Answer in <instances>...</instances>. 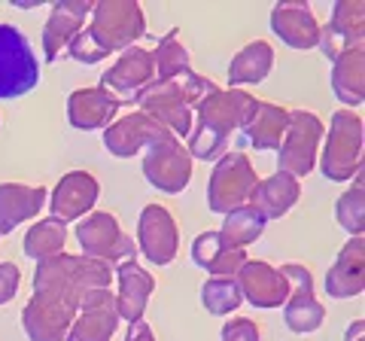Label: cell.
<instances>
[{
	"mask_svg": "<svg viewBox=\"0 0 365 341\" xmlns=\"http://www.w3.org/2000/svg\"><path fill=\"white\" fill-rule=\"evenodd\" d=\"M259 183L253 165H250L247 153L228 150L222 158H216V168L207 183V208L213 213H232L237 208L250 204V195Z\"/></svg>",
	"mask_w": 365,
	"mask_h": 341,
	"instance_id": "8992f818",
	"label": "cell"
},
{
	"mask_svg": "<svg viewBox=\"0 0 365 341\" xmlns=\"http://www.w3.org/2000/svg\"><path fill=\"white\" fill-rule=\"evenodd\" d=\"M335 220L341 223L350 238H362L365 229V189H362V177L353 180V189H347L344 195L335 204Z\"/></svg>",
	"mask_w": 365,
	"mask_h": 341,
	"instance_id": "836d02e7",
	"label": "cell"
},
{
	"mask_svg": "<svg viewBox=\"0 0 365 341\" xmlns=\"http://www.w3.org/2000/svg\"><path fill=\"white\" fill-rule=\"evenodd\" d=\"M155 83V67L150 49L131 46L119 55V61L101 76V88H107L113 98H119V104H134L146 92V86Z\"/></svg>",
	"mask_w": 365,
	"mask_h": 341,
	"instance_id": "7c38bea8",
	"label": "cell"
},
{
	"mask_svg": "<svg viewBox=\"0 0 365 341\" xmlns=\"http://www.w3.org/2000/svg\"><path fill=\"white\" fill-rule=\"evenodd\" d=\"M235 280H237V290H241L244 302H250L253 308H262V311L280 308L289 295V283L280 275V268L262 263V259H247L241 271L235 275Z\"/></svg>",
	"mask_w": 365,
	"mask_h": 341,
	"instance_id": "2e32d148",
	"label": "cell"
},
{
	"mask_svg": "<svg viewBox=\"0 0 365 341\" xmlns=\"http://www.w3.org/2000/svg\"><path fill=\"white\" fill-rule=\"evenodd\" d=\"M86 34L110 58V52L137 46V40L146 34V16L140 4H131V0H98L91 6V25Z\"/></svg>",
	"mask_w": 365,
	"mask_h": 341,
	"instance_id": "277c9868",
	"label": "cell"
},
{
	"mask_svg": "<svg viewBox=\"0 0 365 341\" xmlns=\"http://www.w3.org/2000/svg\"><path fill=\"white\" fill-rule=\"evenodd\" d=\"M256 98L244 92V88H216L195 107V122L189 131L186 153L192 162H213L228 153V141L237 128H244V122L253 110Z\"/></svg>",
	"mask_w": 365,
	"mask_h": 341,
	"instance_id": "7a4b0ae2",
	"label": "cell"
},
{
	"mask_svg": "<svg viewBox=\"0 0 365 341\" xmlns=\"http://www.w3.org/2000/svg\"><path fill=\"white\" fill-rule=\"evenodd\" d=\"M323 156H319V168H323L326 180L332 183H347L362 174V141L365 128L362 119L353 110H335L329 119V134Z\"/></svg>",
	"mask_w": 365,
	"mask_h": 341,
	"instance_id": "3957f363",
	"label": "cell"
},
{
	"mask_svg": "<svg viewBox=\"0 0 365 341\" xmlns=\"http://www.w3.org/2000/svg\"><path fill=\"white\" fill-rule=\"evenodd\" d=\"M174 138L168 128H162L158 122H153L146 113H128L116 122H110L104 128V146L110 150V156L116 158H131L140 150H150L153 143Z\"/></svg>",
	"mask_w": 365,
	"mask_h": 341,
	"instance_id": "9a60e30c",
	"label": "cell"
},
{
	"mask_svg": "<svg viewBox=\"0 0 365 341\" xmlns=\"http://www.w3.org/2000/svg\"><path fill=\"white\" fill-rule=\"evenodd\" d=\"M323 119L311 110H289V125L287 134L277 146V170L289 177H304L311 174L317 165V153H319V141H323Z\"/></svg>",
	"mask_w": 365,
	"mask_h": 341,
	"instance_id": "52a82bcc",
	"label": "cell"
},
{
	"mask_svg": "<svg viewBox=\"0 0 365 341\" xmlns=\"http://www.w3.org/2000/svg\"><path fill=\"white\" fill-rule=\"evenodd\" d=\"M113 275H116V280H119V292H116V314H119V320H128V323L143 320L146 302H150V295L155 290V278L146 268L137 265V259L119 263Z\"/></svg>",
	"mask_w": 365,
	"mask_h": 341,
	"instance_id": "ffe728a7",
	"label": "cell"
},
{
	"mask_svg": "<svg viewBox=\"0 0 365 341\" xmlns=\"http://www.w3.org/2000/svg\"><path fill=\"white\" fill-rule=\"evenodd\" d=\"M137 104H140V113H146L153 122L168 128L177 141L189 138L192 122H195V110H192L189 95L182 88V73L174 79H155L153 86H146V92L140 95Z\"/></svg>",
	"mask_w": 365,
	"mask_h": 341,
	"instance_id": "9c48e42d",
	"label": "cell"
},
{
	"mask_svg": "<svg viewBox=\"0 0 365 341\" xmlns=\"http://www.w3.org/2000/svg\"><path fill=\"white\" fill-rule=\"evenodd\" d=\"M271 67H274L271 43L253 40L235 55L232 64H228V83H232V88H237V86H259L262 79H268Z\"/></svg>",
	"mask_w": 365,
	"mask_h": 341,
	"instance_id": "f1b7e54d",
	"label": "cell"
},
{
	"mask_svg": "<svg viewBox=\"0 0 365 341\" xmlns=\"http://www.w3.org/2000/svg\"><path fill=\"white\" fill-rule=\"evenodd\" d=\"M201 305L216 317H225L244 305V295L237 290L235 278H207L201 287Z\"/></svg>",
	"mask_w": 365,
	"mask_h": 341,
	"instance_id": "d6a6232c",
	"label": "cell"
},
{
	"mask_svg": "<svg viewBox=\"0 0 365 341\" xmlns=\"http://www.w3.org/2000/svg\"><path fill=\"white\" fill-rule=\"evenodd\" d=\"M332 92L347 107H359L365 101V49L362 46L344 49L332 61Z\"/></svg>",
	"mask_w": 365,
	"mask_h": 341,
	"instance_id": "83f0119b",
	"label": "cell"
},
{
	"mask_svg": "<svg viewBox=\"0 0 365 341\" xmlns=\"http://www.w3.org/2000/svg\"><path fill=\"white\" fill-rule=\"evenodd\" d=\"M280 275L289 283V295L283 302V320H287V326L299 335L317 332L326 320V305L314 295L311 271L299 263H289V265H280Z\"/></svg>",
	"mask_w": 365,
	"mask_h": 341,
	"instance_id": "30bf717a",
	"label": "cell"
},
{
	"mask_svg": "<svg viewBox=\"0 0 365 341\" xmlns=\"http://www.w3.org/2000/svg\"><path fill=\"white\" fill-rule=\"evenodd\" d=\"M143 174L150 180V186H155L158 192L177 195L192 180V156L177 138L158 141L143 156Z\"/></svg>",
	"mask_w": 365,
	"mask_h": 341,
	"instance_id": "8fae6325",
	"label": "cell"
},
{
	"mask_svg": "<svg viewBox=\"0 0 365 341\" xmlns=\"http://www.w3.org/2000/svg\"><path fill=\"white\" fill-rule=\"evenodd\" d=\"M119 98H113L107 88L91 86V88H76L67 98V119L73 128L79 131H95V128H107L119 113Z\"/></svg>",
	"mask_w": 365,
	"mask_h": 341,
	"instance_id": "44dd1931",
	"label": "cell"
},
{
	"mask_svg": "<svg viewBox=\"0 0 365 341\" xmlns=\"http://www.w3.org/2000/svg\"><path fill=\"white\" fill-rule=\"evenodd\" d=\"M21 283V271L16 263H0V305L13 302V295L19 292Z\"/></svg>",
	"mask_w": 365,
	"mask_h": 341,
	"instance_id": "d590c367",
	"label": "cell"
},
{
	"mask_svg": "<svg viewBox=\"0 0 365 341\" xmlns=\"http://www.w3.org/2000/svg\"><path fill=\"white\" fill-rule=\"evenodd\" d=\"M40 83V61L31 40L16 25L0 21V101L28 95Z\"/></svg>",
	"mask_w": 365,
	"mask_h": 341,
	"instance_id": "5b68a950",
	"label": "cell"
},
{
	"mask_svg": "<svg viewBox=\"0 0 365 341\" xmlns=\"http://www.w3.org/2000/svg\"><path fill=\"white\" fill-rule=\"evenodd\" d=\"M287 125H289V110L268 104V101H256L241 131L256 150H277L283 134H287Z\"/></svg>",
	"mask_w": 365,
	"mask_h": 341,
	"instance_id": "4316f807",
	"label": "cell"
},
{
	"mask_svg": "<svg viewBox=\"0 0 365 341\" xmlns=\"http://www.w3.org/2000/svg\"><path fill=\"white\" fill-rule=\"evenodd\" d=\"M153 55V67H155V79H174L180 73L192 71L189 64V49L180 43V31L170 28L162 40H158V46L150 52Z\"/></svg>",
	"mask_w": 365,
	"mask_h": 341,
	"instance_id": "1f68e13d",
	"label": "cell"
},
{
	"mask_svg": "<svg viewBox=\"0 0 365 341\" xmlns=\"http://www.w3.org/2000/svg\"><path fill=\"white\" fill-rule=\"evenodd\" d=\"M119 329L116 295L107 290H88L79 299V314L64 341H110Z\"/></svg>",
	"mask_w": 365,
	"mask_h": 341,
	"instance_id": "5bb4252c",
	"label": "cell"
},
{
	"mask_svg": "<svg viewBox=\"0 0 365 341\" xmlns=\"http://www.w3.org/2000/svg\"><path fill=\"white\" fill-rule=\"evenodd\" d=\"M76 241L83 247L86 259L107 263V265L128 263L137 253L134 241L122 232L119 220L110 210H95L88 217H83V223H76Z\"/></svg>",
	"mask_w": 365,
	"mask_h": 341,
	"instance_id": "ba28073f",
	"label": "cell"
},
{
	"mask_svg": "<svg viewBox=\"0 0 365 341\" xmlns=\"http://www.w3.org/2000/svg\"><path fill=\"white\" fill-rule=\"evenodd\" d=\"M64 244H67L64 223L46 217V220H37L28 229V235H25V256L34 259V263H43V259H49V256L64 253Z\"/></svg>",
	"mask_w": 365,
	"mask_h": 341,
	"instance_id": "4dcf8cb0",
	"label": "cell"
},
{
	"mask_svg": "<svg viewBox=\"0 0 365 341\" xmlns=\"http://www.w3.org/2000/svg\"><path fill=\"white\" fill-rule=\"evenodd\" d=\"M302 198V183L289 174L277 170L268 180H259L253 195H250V208H256L265 220H280L283 213H289Z\"/></svg>",
	"mask_w": 365,
	"mask_h": 341,
	"instance_id": "484cf974",
	"label": "cell"
},
{
	"mask_svg": "<svg viewBox=\"0 0 365 341\" xmlns=\"http://www.w3.org/2000/svg\"><path fill=\"white\" fill-rule=\"evenodd\" d=\"M347 341H362V320H356L347 329Z\"/></svg>",
	"mask_w": 365,
	"mask_h": 341,
	"instance_id": "74e56055",
	"label": "cell"
},
{
	"mask_svg": "<svg viewBox=\"0 0 365 341\" xmlns=\"http://www.w3.org/2000/svg\"><path fill=\"white\" fill-rule=\"evenodd\" d=\"M271 31L292 49H314L319 43V21L307 4H277L271 9Z\"/></svg>",
	"mask_w": 365,
	"mask_h": 341,
	"instance_id": "7402d4cb",
	"label": "cell"
},
{
	"mask_svg": "<svg viewBox=\"0 0 365 341\" xmlns=\"http://www.w3.org/2000/svg\"><path fill=\"white\" fill-rule=\"evenodd\" d=\"M113 265L86 256L58 253L37 263L34 299L21 311V326L31 341H64L79 314V299L88 290H107Z\"/></svg>",
	"mask_w": 365,
	"mask_h": 341,
	"instance_id": "6da1fadb",
	"label": "cell"
},
{
	"mask_svg": "<svg viewBox=\"0 0 365 341\" xmlns=\"http://www.w3.org/2000/svg\"><path fill=\"white\" fill-rule=\"evenodd\" d=\"M125 341H155V335H153L150 323L137 320V323H131V326H128V335H125Z\"/></svg>",
	"mask_w": 365,
	"mask_h": 341,
	"instance_id": "8d00e7d4",
	"label": "cell"
},
{
	"mask_svg": "<svg viewBox=\"0 0 365 341\" xmlns=\"http://www.w3.org/2000/svg\"><path fill=\"white\" fill-rule=\"evenodd\" d=\"M222 341H262V332L253 320L247 317H235L222 326Z\"/></svg>",
	"mask_w": 365,
	"mask_h": 341,
	"instance_id": "e575fe53",
	"label": "cell"
},
{
	"mask_svg": "<svg viewBox=\"0 0 365 341\" xmlns=\"http://www.w3.org/2000/svg\"><path fill=\"white\" fill-rule=\"evenodd\" d=\"M49 192L43 186L25 183H0V235H13L16 225L37 220Z\"/></svg>",
	"mask_w": 365,
	"mask_h": 341,
	"instance_id": "cb8c5ba5",
	"label": "cell"
},
{
	"mask_svg": "<svg viewBox=\"0 0 365 341\" xmlns=\"http://www.w3.org/2000/svg\"><path fill=\"white\" fill-rule=\"evenodd\" d=\"M192 263L207 271L210 278H235L247 263V253L237 247H228L220 232H201L192 241Z\"/></svg>",
	"mask_w": 365,
	"mask_h": 341,
	"instance_id": "d4e9b609",
	"label": "cell"
},
{
	"mask_svg": "<svg viewBox=\"0 0 365 341\" xmlns=\"http://www.w3.org/2000/svg\"><path fill=\"white\" fill-rule=\"evenodd\" d=\"M98 195H101V186L88 170H71V174H64L58 180V186L52 189V198H49L52 220L73 223V220L88 217Z\"/></svg>",
	"mask_w": 365,
	"mask_h": 341,
	"instance_id": "ac0fdd59",
	"label": "cell"
},
{
	"mask_svg": "<svg viewBox=\"0 0 365 341\" xmlns=\"http://www.w3.org/2000/svg\"><path fill=\"white\" fill-rule=\"evenodd\" d=\"M91 6L95 4H88V0H58V4H52V13L43 28L46 61H55L58 55L67 52V46H71L79 28H83V21L91 16Z\"/></svg>",
	"mask_w": 365,
	"mask_h": 341,
	"instance_id": "d6986e66",
	"label": "cell"
},
{
	"mask_svg": "<svg viewBox=\"0 0 365 341\" xmlns=\"http://www.w3.org/2000/svg\"><path fill=\"white\" fill-rule=\"evenodd\" d=\"M365 37V6L359 0H341L332 9V19H329L326 28H319V43L323 55L329 61H335L344 49H356L362 46Z\"/></svg>",
	"mask_w": 365,
	"mask_h": 341,
	"instance_id": "e0dca14e",
	"label": "cell"
},
{
	"mask_svg": "<svg viewBox=\"0 0 365 341\" xmlns=\"http://www.w3.org/2000/svg\"><path fill=\"white\" fill-rule=\"evenodd\" d=\"M265 225H268V220L262 217L256 208L244 204V208L225 213V223H222V229H220V238H222L228 247L244 250V247H250L253 241H259L262 232H265Z\"/></svg>",
	"mask_w": 365,
	"mask_h": 341,
	"instance_id": "f546056e",
	"label": "cell"
},
{
	"mask_svg": "<svg viewBox=\"0 0 365 341\" xmlns=\"http://www.w3.org/2000/svg\"><path fill=\"white\" fill-rule=\"evenodd\" d=\"M365 287V241L362 238H350L341 247L335 265L326 271V292L332 299H353L362 295Z\"/></svg>",
	"mask_w": 365,
	"mask_h": 341,
	"instance_id": "603a6c76",
	"label": "cell"
},
{
	"mask_svg": "<svg viewBox=\"0 0 365 341\" xmlns=\"http://www.w3.org/2000/svg\"><path fill=\"white\" fill-rule=\"evenodd\" d=\"M137 250L150 259L153 265H170L180 250V232L170 210L162 204H146L137 220Z\"/></svg>",
	"mask_w": 365,
	"mask_h": 341,
	"instance_id": "4fadbf2b",
	"label": "cell"
}]
</instances>
